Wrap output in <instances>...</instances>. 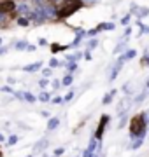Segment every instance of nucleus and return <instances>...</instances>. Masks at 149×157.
Segmentation results:
<instances>
[{"label":"nucleus","instance_id":"nucleus-1","mask_svg":"<svg viewBox=\"0 0 149 157\" xmlns=\"http://www.w3.org/2000/svg\"><path fill=\"white\" fill-rule=\"evenodd\" d=\"M81 6H83V4H81V0H65V4L62 6V9H60V12H58V16H60V17L70 16V14H74Z\"/></svg>","mask_w":149,"mask_h":157},{"label":"nucleus","instance_id":"nucleus-2","mask_svg":"<svg viewBox=\"0 0 149 157\" xmlns=\"http://www.w3.org/2000/svg\"><path fill=\"white\" fill-rule=\"evenodd\" d=\"M144 131H146V122H144V115H135L132 119V124H130V133L133 136H140L144 135Z\"/></svg>","mask_w":149,"mask_h":157},{"label":"nucleus","instance_id":"nucleus-3","mask_svg":"<svg viewBox=\"0 0 149 157\" xmlns=\"http://www.w3.org/2000/svg\"><path fill=\"white\" fill-rule=\"evenodd\" d=\"M107 121H109V117H107V115H103V117H102V121H100V126H98V129H97V133H95V136H97V138H102L103 128H105V124H107Z\"/></svg>","mask_w":149,"mask_h":157},{"label":"nucleus","instance_id":"nucleus-4","mask_svg":"<svg viewBox=\"0 0 149 157\" xmlns=\"http://www.w3.org/2000/svg\"><path fill=\"white\" fill-rule=\"evenodd\" d=\"M12 9H14V4H12L11 0H4L0 4V12H7V11H12Z\"/></svg>","mask_w":149,"mask_h":157},{"label":"nucleus","instance_id":"nucleus-5","mask_svg":"<svg viewBox=\"0 0 149 157\" xmlns=\"http://www.w3.org/2000/svg\"><path fill=\"white\" fill-rule=\"evenodd\" d=\"M56 126H58V119H51L49 124H47V128H49V129H54Z\"/></svg>","mask_w":149,"mask_h":157},{"label":"nucleus","instance_id":"nucleus-6","mask_svg":"<svg viewBox=\"0 0 149 157\" xmlns=\"http://www.w3.org/2000/svg\"><path fill=\"white\" fill-rule=\"evenodd\" d=\"M70 82H72V77H65V78H63V84H65V86H69Z\"/></svg>","mask_w":149,"mask_h":157},{"label":"nucleus","instance_id":"nucleus-7","mask_svg":"<svg viewBox=\"0 0 149 157\" xmlns=\"http://www.w3.org/2000/svg\"><path fill=\"white\" fill-rule=\"evenodd\" d=\"M40 100H44V101H46V100H49V96H47V93H42V96H40Z\"/></svg>","mask_w":149,"mask_h":157},{"label":"nucleus","instance_id":"nucleus-8","mask_svg":"<svg viewBox=\"0 0 149 157\" xmlns=\"http://www.w3.org/2000/svg\"><path fill=\"white\" fill-rule=\"evenodd\" d=\"M25 98H26L28 101H34V96H30V93H26V96H25Z\"/></svg>","mask_w":149,"mask_h":157},{"label":"nucleus","instance_id":"nucleus-9","mask_svg":"<svg viewBox=\"0 0 149 157\" xmlns=\"http://www.w3.org/2000/svg\"><path fill=\"white\" fill-rule=\"evenodd\" d=\"M16 140H18V138H16V136H12V138H11V140H9V143H11V145H12V143H16Z\"/></svg>","mask_w":149,"mask_h":157},{"label":"nucleus","instance_id":"nucleus-10","mask_svg":"<svg viewBox=\"0 0 149 157\" xmlns=\"http://www.w3.org/2000/svg\"><path fill=\"white\" fill-rule=\"evenodd\" d=\"M0 140H4V136H2V135H0Z\"/></svg>","mask_w":149,"mask_h":157}]
</instances>
